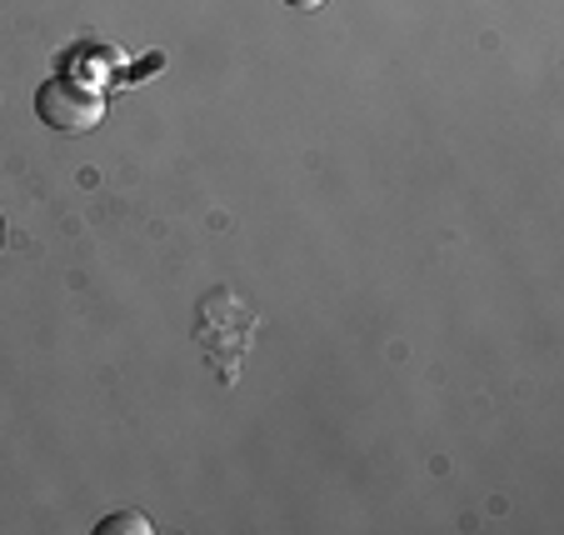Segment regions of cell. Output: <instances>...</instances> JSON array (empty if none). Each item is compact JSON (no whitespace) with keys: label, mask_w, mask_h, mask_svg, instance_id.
Wrapping results in <instances>:
<instances>
[{"label":"cell","mask_w":564,"mask_h":535,"mask_svg":"<svg viewBox=\"0 0 564 535\" xmlns=\"http://www.w3.org/2000/svg\"><path fill=\"white\" fill-rule=\"evenodd\" d=\"M290 11H319V6H325V0H285Z\"/></svg>","instance_id":"3"},{"label":"cell","mask_w":564,"mask_h":535,"mask_svg":"<svg viewBox=\"0 0 564 535\" xmlns=\"http://www.w3.org/2000/svg\"><path fill=\"white\" fill-rule=\"evenodd\" d=\"M150 531H155V525H150L140 511H116L96 525V535H150Z\"/></svg>","instance_id":"2"},{"label":"cell","mask_w":564,"mask_h":535,"mask_svg":"<svg viewBox=\"0 0 564 535\" xmlns=\"http://www.w3.org/2000/svg\"><path fill=\"white\" fill-rule=\"evenodd\" d=\"M35 116L61 136H80V130H96L106 120V96L80 75H51L35 90Z\"/></svg>","instance_id":"1"}]
</instances>
